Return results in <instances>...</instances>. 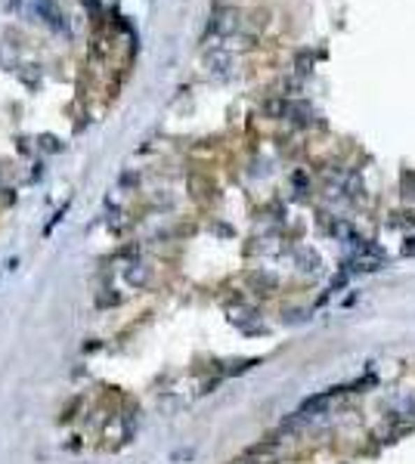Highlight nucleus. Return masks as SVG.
<instances>
[{"mask_svg":"<svg viewBox=\"0 0 415 464\" xmlns=\"http://www.w3.org/2000/svg\"><path fill=\"white\" fill-rule=\"evenodd\" d=\"M31 10L38 13L41 19L50 25V28H56V31H62L66 28V22H62V13H59V6L53 3V0H31Z\"/></svg>","mask_w":415,"mask_h":464,"instance_id":"obj_1","label":"nucleus"}]
</instances>
